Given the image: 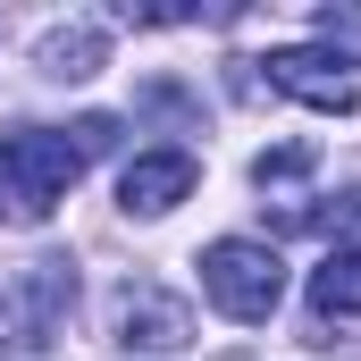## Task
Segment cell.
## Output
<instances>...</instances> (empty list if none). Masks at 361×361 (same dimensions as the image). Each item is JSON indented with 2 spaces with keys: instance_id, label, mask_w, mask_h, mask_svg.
Instances as JSON below:
<instances>
[{
  "instance_id": "cell-1",
  "label": "cell",
  "mask_w": 361,
  "mask_h": 361,
  "mask_svg": "<svg viewBox=\"0 0 361 361\" xmlns=\"http://www.w3.org/2000/svg\"><path fill=\"white\" fill-rule=\"evenodd\" d=\"M76 177H85L76 135H51V126L0 135V227H51V210L68 202Z\"/></svg>"
},
{
  "instance_id": "cell-2",
  "label": "cell",
  "mask_w": 361,
  "mask_h": 361,
  "mask_svg": "<svg viewBox=\"0 0 361 361\" xmlns=\"http://www.w3.org/2000/svg\"><path fill=\"white\" fill-rule=\"evenodd\" d=\"M193 269H202L210 311H227L235 328H261V319H277V302H286V261H277L261 235H219Z\"/></svg>"
},
{
  "instance_id": "cell-3",
  "label": "cell",
  "mask_w": 361,
  "mask_h": 361,
  "mask_svg": "<svg viewBox=\"0 0 361 361\" xmlns=\"http://www.w3.org/2000/svg\"><path fill=\"white\" fill-rule=\"evenodd\" d=\"M76 311V261H25L0 277V353H51Z\"/></svg>"
},
{
  "instance_id": "cell-4",
  "label": "cell",
  "mask_w": 361,
  "mask_h": 361,
  "mask_svg": "<svg viewBox=\"0 0 361 361\" xmlns=\"http://www.w3.org/2000/svg\"><path fill=\"white\" fill-rule=\"evenodd\" d=\"M109 328H118L126 353H185L193 345V302L160 277H126L109 294Z\"/></svg>"
},
{
  "instance_id": "cell-5",
  "label": "cell",
  "mask_w": 361,
  "mask_h": 361,
  "mask_svg": "<svg viewBox=\"0 0 361 361\" xmlns=\"http://www.w3.org/2000/svg\"><path fill=\"white\" fill-rule=\"evenodd\" d=\"M261 76H269V92L302 101V109H319V118H353V109H361V85L328 59V51H269Z\"/></svg>"
},
{
  "instance_id": "cell-6",
  "label": "cell",
  "mask_w": 361,
  "mask_h": 361,
  "mask_svg": "<svg viewBox=\"0 0 361 361\" xmlns=\"http://www.w3.org/2000/svg\"><path fill=\"white\" fill-rule=\"evenodd\" d=\"M193 177H202V160L177 152V143L135 152V160H126V177H118V210H126V219H169L185 193H193Z\"/></svg>"
},
{
  "instance_id": "cell-7",
  "label": "cell",
  "mask_w": 361,
  "mask_h": 361,
  "mask_svg": "<svg viewBox=\"0 0 361 361\" xmlns=\"http://www.w3.org/2000/svg\"><path fill=\"white\" fill-rule=\"evenodd\" d=\"M101 59H109V34H101L92 17H76V25H51V34L34 42V68H42L51 85H85V76H101Z\"/></svg>"
},
{
  "instance_id": "cell-8",
  "label": "cell",
  "mask_w": 361,
  "mask_h": 361,
  "mask_svg": "<svg viewBox=\"0 0 361 361\" xmlns=\"http://www.w3.org/2000/svg\"><path fill=\"white\" fill-rule=\"evenodd\" d=\"M311 319H361V252H328L311 269Z\"/></svg>"
},
{
  "instance_id": "cell-9",
  "label": "cell",
  "mask_w": 361,
  "mask_h": 361,
  "mask_svg": "<svg viewBox=\"0 0 361 361\" xmlns=\"http://www.w3.org/2000/svg\"><path fill=\"white\" fill-rule=\"evenodd\" d=\"M286 227H319V235H336V252H361V185L328 193V210L294 202V210H286Z\"/></svg>"
},
{
  "instance_id": "cell-10",
  "label": "cell",
  "mask_w": 361,
  "mask_h": 361,
  "mask_svg": "<svg viewBox=\"0 0 361 361\" xmlns=\"http://www.w3.org/2000/svg\"><path fill=\"white\" fill-rule=\"evenodd\" d=\"M311 34L328 42V59H336V68H361V8H353V0H328V8L311 17Z\"/></svg>"
},
{
  "instance_id": "cell-11",
  "label": "cell",
  "mask_w": 361,
  "mask_h": 361,
  "mask_svg": "<svg viewBox=\"0 0 361 361\" xmlns=\"http://www.w3.org/2000/svg\"><path fill=\"white\" fill-rule=\"evenodd\" d=\"M311 169H319V152H311V143H269V152L252 160V185H261V193H277V185H302Z\"/></svg>"
},
{
  "instance_id": "cell-12",
  "label": "cell",
  "mask_w": 361,
  "mask_h": 361,
  "mask_svg": "<svg viewBox=\"0 0 361 361\" xmlns=\"http://www.w3.org/2000/svg\"><path fill=\"white\" fill-rule=\"evenodd\" d=\"M68 135H76V152H85V160H101V152H118V118H101V109H92V118H76Z\"/></svg>"
}]
</instances>
